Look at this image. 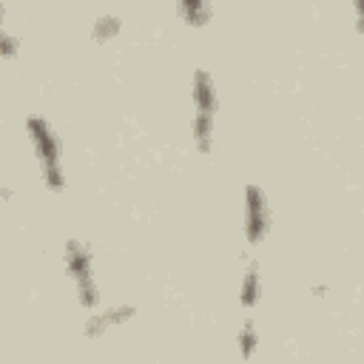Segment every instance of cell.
<instances>
[{
	"label": "cell",
	"mask_w": 364,
	"mask_h": 364,
	"mask_svg": "<svg viewBox=\"0 0 364 364\" xmlns=\"http://www.w3.org/2000/svg\"><path fill=\"white\" fill-rule=\"evenodd\" d=\"M3 17H6V6L0 3V28H3Z\"/></svg>",
	"instance_id": "12"
},
{
	"label": "cell",
	"mask_w": 364,
	"mask_h": 364,
	"mask_svg": "<svg viewBox=\"0 0 364 364\" xmlns=\"http://www.w3.org/2000/svg\"><path fill=\"white\" fill-rule=\"evenodd\" d=\"M256 347H259V333H256V324L247 318L242 324V330H239V353H242V358L247 361L256 353Z\"/></svg>",
	"instance_id": "8"
},
{
	"label": "cell",
	"mask_w": 364,
	"mask_h": 364,
	"mask_svg": "<svg viewBox=\"0 0 364 364\" xmlns=\"http://www.w3.org/2000/svg\"><path fill=\"white\" fill-rule=\"evenodd\" d=\"M17 51H20V40L14 34H9L6 28H0V57L11 60V57H17Z\"/></svg>",
	"instance_id": "10"
},
{
	"label": "cell",
	"mask_w": 364,
	"mask_h": 364,
	"mask_svg": "<svg viewBox=\"0 0 364 364\" xmlns=\"http://www.w3.org/2000/svg\"><path fill=\"white\" fill-rule=\"evenodd\" d=\"M0 196H3V199H11V191H9V188H0Z\"/></svg>",
	"instance_id": "11"
},
{
	"label": "cell",
	"mask_w": 364,
	"mask_h": 364,
	"mask_svg": "<svg viewBox=\"0 0 364 364\" xmlns=\"http://www.w3.org/2000/svg\"><path fill=\"white\" fill-rule=\"evenodd\" d=\"M26 131H28L34 156L40 162V173H43L46 188L60 193L65 188V168H63V142H60L57 131L51 128V122L46 117H37V114L26 119Z\"/></svg>",
	"instance_id": "1"
},
{
	"label": "cell",
	"mask_w": 364,
	"mask_h": 364,
	"mask_svg": "<svg viewBox=\"0 0 364 364\" xmlns=\"http://www.w3.org/2000/svg\"><path fill=\"white\" fill-rule=\"evenodd\" d=\"M63 262H65V270L77 287V296H80V304L82 307H97L100 304V290H97V282H94V264H91V247L82 245L80 239H68L65 242V250H63Z\"/></svg>",
	"instance_id": "3"
},
{
	"label": "cell",
	"mask_w": 364,
	"mask_h": 364,
	"mask_svg": "<svg viewBox=\"0 0 364 364\" xmlns=\"http://www.w3.org/2000/svg\"><path fill=\"white\" fill-rule=\"evenodd\" d=\"M210 11H213V6L205 3V0H182V3H176V14L185 17V23H191V26H205L210 20Z\"/></svg>",
	"instance_id": "7"
},
{
	"label": "cell",
	"mask_w": 364,
	"mask_h": 364,
	"mask_svg": "<svg viewBox=\"0 0 364 364\" xmlns=\"http://www.w3.org/2000/svg\"><path fill=\"white\" fill-rule=\"evenodd\" d=\"M270 233V202L262 185H245V239L259 245Z\"/></svg>",
	"instance_id": "4"
},
{
	"label": "cell",
	"mask_w": 364,
	"mask_h": 364,
	"mask_svg": "<svg viewBox=\"0 0 364 364\" xmlns=\"http://www.w3.org/2000/svg\"><path fill=\"white\" fill-rule=\"evenodd\" d=\"M117 31H119V17H117V14H102V17L94 23L97 40H108V37H114Z\"/></svg>",
	"instance_id": "9"
},
{
	"label": "cell",
	"mask_w": 364,
	"mask_h": 364,
	"mask_svg": "<svg viewBox=\"0 0 364 364\" xmlns=\"http://www.w3.org/2000/svg\"><path fill=\"white\" fill-rule=\"evenodd\" d=\"M239 296H242V299H239L242 307H256V304H259V299H262V279H259V264H256V262H250V267L245 270Z\"/></svg>",
	"instance_id": "6"
},
{
	"label": "cell",
	"mask_w": 364,
	"mask_h": 364,
	"mask_svg": "<svg viewBox=\"0 0 364 364\" xmlns=\"http://www.w3.org/2000/svg\"><path fill=\"white\" fill-rule=\"evenodd\" d=\"M191 91H193V125H191L193 142H196L199 154H210V148H213V117H216V108H219L213 77L205 68H196Z\"/></svg>",
	"instance_id": "2"
},
{
	"label": "cell",
	"mask_w": 364,
	"mask_h": 364,
	"mask_svg": "<svg viewBox=\"0 0 364 364\" xmlns=\"http://www.w3.org/2000/svg\"><path fill=\"white\" fill-rule=\"evenodd\" d=\"M134 313H136V310H134L131 304H119V307H111V310H105V313H100V316H91V318L85 321V336L97 338V336H102L105 327L122 324V321H128Z\"/></svg>",
	"instance_id": "5"
}]
</instances>
